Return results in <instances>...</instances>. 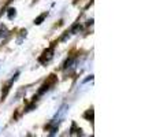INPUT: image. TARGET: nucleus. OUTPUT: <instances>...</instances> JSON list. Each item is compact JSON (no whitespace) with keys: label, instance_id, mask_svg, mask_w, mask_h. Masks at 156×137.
Returning a JSON list of instances; mask_svg holds the SVG:
<instances>
[{"label":"nucleus","instance_id":"f257e3e1","mask_svg":"<svg viewBox=\"0 0 156 137\" xmlns=\"http://www.w3.org/2000/svg\"><path fill=\"white\" fill-rule=\"evenodd\" d=\"M52 54H54V45H52L51 48L45 49V51L43 52V56L40 58V62L45 63V62H48V60H51V58H52Z\"/></svg>","mask_w":156,"mask_h":137},{"label":"nucleus","instance_id":"f03ea898","mask_svg":"<svg viewBox=\"0 0 156 137\" xmlns=\"http://www.w3.org/2000/svg\"><path fill=\"white\" fill-rule=\"evenodd\" d=\"M47 15H48V14H47V13L41 14V15H40V16H37V18H36V19H34V23H36V25H40V23H41V22H43V21H44V19H45V18H47Z\"/></svg>","mask_w":156,"mask_h":137},{"label":"nucleus","instance_id":"7ed1b4c3","mask_svg":"<svg viewBox=\"0 0 156 137\" xmlns=\"http://www.w3.org/2000/svg\"><path fill=\"white\" fill-rule=\"evenodd\" d=\"M14 16H15V8H10V10H8V18L12 19Z\"/></svg>","mask_w":156,"mask_h":137}]
</instances>
